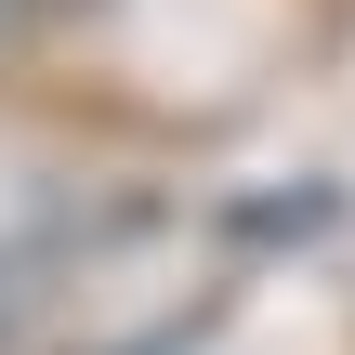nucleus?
I'll return each mask as SVG.
<instances>
[{
	"label": "nucleus",
	"instance_id": "f257e3e1",
	"mask_svg": "<svg viewBox=\"0 0 355 355\" xmlns=\"http://www.w3.org/2000/svg\"><path fill=\"white\" fill-rule=\"evenodd\" d=\"M53 250H66V237H13V250H0V316H26V303H40Z\"/></svg>",
	"mask_w": 355,
	"mask_h": 355
}]
</instances>
